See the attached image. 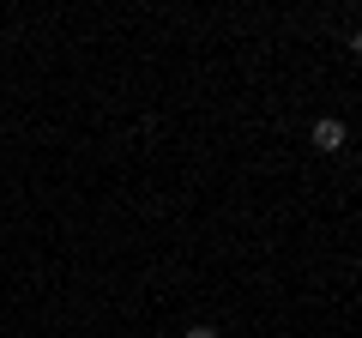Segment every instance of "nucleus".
<instances>
[{
    "instance_id": "obj_2",
    "label": "nucleus",
    "mask_w": 362,
    "mask_h": 338,
    "mask_svg": "<svg viewBox=\"0 0 362 338\" xmlns=\"http://www.w3.org/2000/svg\"><path fill=\"white\" fill-rule=\"evenodd\" d=\"M181 338H223V332H218V326H187Z\"/></svg>"
},
{
    "instance_id": "obj_1",
    "label": "nucleus",
    "mask_w": 362,
    "mask_h": 338,
    "mask_svg": "<svg viewBox=\"0 0 362 338\" xmlns=\"http://www.w3.org/2000/svg\"><path fill=\"white\" fill-rule=\"evenodd\" d=\"M308 139L320 145L326 157H332V151H344V121H338V115H320V121H314V133H308Z\"/></svg>"
}]
</instances>
